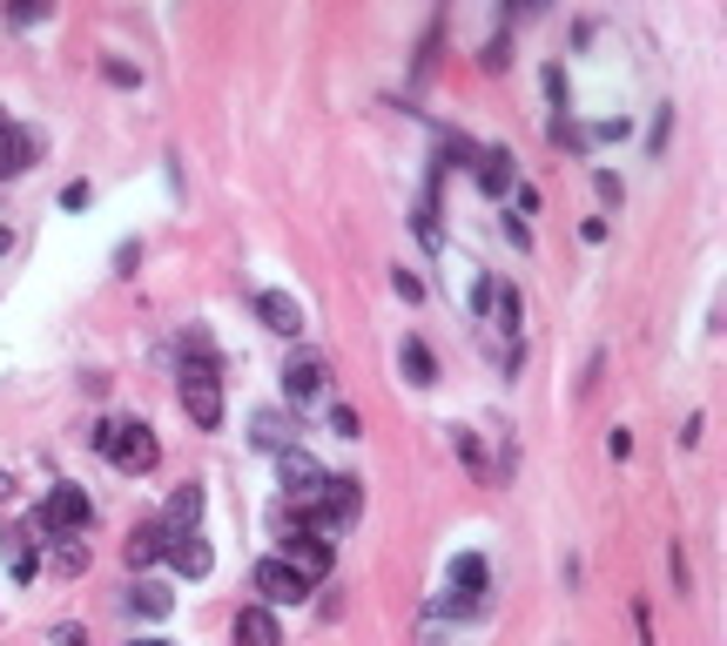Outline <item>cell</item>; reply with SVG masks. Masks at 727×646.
<instances>
[{
  "label": "cell",
  "instance_id": "4fadbf2b",
  "mask_svg": "<svg viewBox=\"0 0 727 646\" xmlns=\"http://www.w3.org/2000/svg\"><path fill=\"white\" fill-rule=\"evenodd\" d=\"M471 176H478V189H485V196H506V189H512V155H506V148H478Z\"/></svg>",
  "mask_w": 727,
  "mask_h": 646
},
{
  "label": "cell",
  "instance_id": "5b68a950",
  "mask_svg": "<svg viewBox=\"0 0 727 646\" xmlns=\"http://www.w3.org/2000/svg\"><path fill=\"white\" fill-rule=\"evenodd\" d=\"M41 525H0V559H8V573H14V586H34V573H41Z\"/></svg>",
  "mask_w": 727,
  "mask_h": 646
},
{
  "label": "cell",
  "instance_id": "7402d4cb",
  "mask_svg": "<svg viewBox=\"0 0 727 646\" xmlns=\"http://www.w3.org/2000/svg\"><path fill=\"white\" fill-rule=\"evenodd\" d=\"M331 431H337V438H357V431H364V418L351 411V404H337V411H331Z\"/></svg>",
  "mask_w": 727,
  "mask_h": 646
},
{
  "label": "cell",
  "instance_id": "52a82bcc",
  "mask_svg": "<svg viewBox=\"0 0 727 646\" xmlns=\"http://www.w3.org/2000/svg\"><path fill=\"white\" fill-rule=\"evenodd\" d=\"M283 565L303 580V586H316L323 573H331V539H316V532H303V539H283Z\"/></svg>",
  "mask_w": 727,
  "mask_h": 646
},
{
  "label": "cell",
  "instance_id": "603a6c76",
  "mask_svg": "<svg viewBox=\"0 0 727 646\" xmlns=\"http://www.w3.org/2000/svg\"><path fill=\"white\" fill-rule=\"evenodd\" d=\"M102 74H108V81H115V88H135V81H142V74H135V67H128V61H102Z\"/></svg>",
  "mask_w": 727,
  "mask_h": 646
},
{
  "label": "cell",
  "instance_id": "4316f807",
  "mask_svg": "<svg viewBox=\"0 0 727 646\" xmlns=\"http://www.w3.org/2000/svg\"><path fill=\"white\" fill-rule=\"evenodd\" d=\"M135 263H142V242H122V250H115V270L135 277Z\"/></svg>",
  "mask_w": 727,
  "mask_h": 646
},
{
  "label": "cell",
  "instance_id": "d4e9b609",
  "mask_svg": "<svg viewBox=\"0 0 727 646\" xmlns=\"http://www.w3.org/2000/svg\"><path fill=\"white\" fill-rule=\"evenodd\" d=\"M391 283H397V296H404V303H418V296H425V283H418V277H412V270H397V277H391Z\"/></svg>",
  "mask_w": 727,
  "mask_h": 646
},
{
  "label": "cell",
  "instance_id": "4dcf8cb0",
  "mask_svg": "<svg viewBox=\"0 0 727 646\" xmlns=\"http://www.w3.org/2000/svg\"><path fill=\"white\" fill-rule=\"evenodd\" d=\"M135 646H169V639H135Z\"/></svg>",
  "mask_w": 727,
  "mask_h": 646
},
{
  "label": "cell",
  "instance_id": "7c38bea8",
  "mask_svg": "<svg viewBox=\"0 0 727 646\" xmlns=\"http://www.w3.org/2000/svg\"><path fill=\"white\" fill-rule=\"evenodd\" d=\"M236 646H283V626L270 606H242L236 613Z\"/></svg>",
  "mask_w": 727,
  "mask_h": 646
},
{
  "label": "cell",
  "instance_id": "484cf974",
  "mask_svg": "<svg viewBox=\"0 0 727 646\" xmlns=\"http://www.w3.org/2000/svg\"><path fill=\"white\" fill-rule=\"evenodd\" d=\"M89 196H95L89 183H67V189H61V209H89Z\"/></svg>",
  "mask_w": 727,
  "mask_h": 646
},
{
  "label": "cell",
  "instance_id": "8fae6325",
  "mask_svg": "<svg viewBox=\"0 0 727 646\" xmlns=\"http://www.w3.org/2000/svg\"><path fill=\"white\" fill-rule=\"evenodd\" d=\"M485 580H492V573H485L478 552L451 559V606H478V600H485Z\"/></svg>",
  "mask_w": 727,
  "mask_h": 646
},
{
  "label": "cell",
  "instance_id": "ba28073f",
  "mask_svg": "<svg viewBox=\"0 0 727 646\" xmlns=\"http://www.w3.org/2000/svg\"><path fill=\"white\" fill-rule=\"evenodd\" d=\"M323 377H331V364H323L316 351H290V364H283V390H290V404H310V397L323 390Z\"/></svg>",
  "mask_w": 727,
  "mask_h": 646
},
{
  "label": "cell",
  "instance_id": "9c48e42d",
  "mask_svg": "<svg viewBox=\"0 0 727 646\" xmlns=\"http://www.w3.org/2000/svg\"><path fill=\"white\" fill-rule=\"evenodd\" d=\"M257 316H263V331H277V337L303 331V303L290 290H257Z\"/></svg>",
  "mask_w": 727,
  "mask_h": 646
},
{
  "label": "cell",
  "instance_id": "277c9868",
  "mask_svg": "<svg viewBox=\"0 0 727 646\" xmlns=\"http://www.w3.org/2000/svg\"><path fill=\"white\" fill-rule=\"evenodd\" d=\"M277 478H283V506H297V512H316L323 485H331V471H323L310 451H283L277 458Z\"/></svg>",
  "mask_w": 727,
  "mask_h": 646
},
{
  "label": "cell",
  "instance_id": "5bb4252c",
  "mask_svg": "<svg viewBox=\"0 0 727 646\" xmlns=\"http://www.w3.org/2000/svg\"><path fill=\"white\" fill-rule=\"evenodd\" d=\"M196 519H202V485H183V492L169 499V512H162V532L183 539V532H196Z\"/></svg>",
  "mask_w": 727,
  "mask_h": 646
},
{
  "label": "cell",
  "instance_id": "ffe728a7",
  "mask_svg": "<svg viewBox=\"0 0 727 646\" xmlns=\"http://www.w3.org/2000/svg\"><path fill=\"white\" fill-rule=\"evenodd\" d=\"M492 316H499V331H519L526 303H519V290H512V283H499V290H492Z\"/></svg>",
  "mask_w": 727,
  "mask_h": 646
},
{
  "label": "cell",
  "instance_id": "d6986e66",
  "mask_svg": "<svg viewBox=\"0 0 727 646\" xmlns=\"http://www.w3.org/2000/svg\"><path fill=\"white\" fill-rule=\"evenodd\" d=\"M128 606H135V613H148V619H162V613H169L176 600H169V586H155V580H142V586L128 593Z\"/></svg>",
  "mask_w": 727,
  "mask_h": 646
},
{
  "label": "cell",
  "instance_id": "30bf717a",
  "mask_svg": "<svg viewBox=\"0 0 727 646\" xmlns=\"http://www.w3.org/2000/svg\"><path fill=\"white\" fill-rule=\"evenodd\" d=\"M162 559L176 565L183 580H209V565H216V552H209V539H196V532H183V539H169L162 545Z\"/></svg>",
  "mask_w": 727,
  "mask_h": 646
},
{
  "label": "cell",
  "instance_id": "7a4b0ae2",
  "mask_svg": "<svg viewBox=\"0 0 727 646\" xmlns=\"http://www.w3.org/2000/svg\"><path fill=\"white\" fill-rule=\"evenodd\" d=\"M89 445L122 471V478H142V471H155L162 465V445H155V431L148 425H115V418H102L95 431H89Z\"/></svg>",
  "mask_w": 727,
  "mask_h": 646
},
{
  "label": "cell",
  "instance_id": "9a60e30c",
  "mask_svg": "<svg viewBox=\"0 0 727 646\" xmlns=\"http://www.w3.org/2000/svg\"><path fill=\"white\" fill-rule=\"evenodd\" d=\"M397 364H404V377H412L418 390H425V384H438V357H432V344H425V337H404Z\"/></svg>",
  "mask_w": 727,
  "mask_h": 646
},
{
  "label": "cell",
  "instance_id": "f546056e",
  "mask_svg": "<svg viewBox=\"0 0 727 646\" xmlns=\"http://www.w3.org/2000/svg\"><path fill=\"white\" fill-rule=\"evenodd\" d=\"M8 499H14V478H8V471H0V506H8Z\"/></svg>",
  "mask_w": 727,
  "mask_h": 646
},
{
  "label": "cell",
  "instance_id": "f1b7e54d",
  "mask_svg": "<svg viewBox=\"0 0 727 646\" xmlns=\"http://www.w3.org/2000/svg\"><path fill=\"white\" fill-rule=\"evenodd\" d=\"M54 639H61V646H89V639H81V633H74V626H61V633H54Z\"/></svg>",
  "mask_w": 727,
  "mask_h": 646
},
{
  "label": "cell",
  "instance_id": "ac0fdd59",
  "mask_svg": "<svg viewBox=\"0 0 727 646\" xmlns=\"http://www.w3.org/2000/svg\"><path fill=\"white\" fill-rule=\"evenodd\" d=\"M54 573H67V580L89 573V539H54Z\"/></svg>",
  "mask_w": 727,
  "mask_h": 646
},
{
  "label": "cell",
  "instance_id": "6da1fadb",
  "mask_svg": "<svg viewBox=\"0 0 727 646\" xmlns=\"http://www.w3.org/2000/svg\"><path fill=\"white\" fill-rule=\"evenodd\" d=\"M189 364H183V411H189V425L196 431H216L222 425V377H216V357H209V337L196 331L189 337Z\"/></svg>",
  "mask_w": 727,
  "mask_h": 646
},
{
  "label": "cell",
  "instance_id": "83f0119b",
  "mask_svg": "<svg viewBox=\"0 0 727 646\" xmlns=\"http://www.w3.org/2000/svg\"><path fill=\"white\" fill-rule=\"evenodd\" d=\"M593 189H600V202H620V176H613V169H600Z\"/></svg>",
  "mask_w": 727,
  "mask_h": 646
},
{
  "label": "cell",
  "instance_id": "3957f363",
  "mask_svg": "<svg viewBox=\"0 0 727 646\" xmlns=\"http://www.w3.org/2000/svg\"><path fill=\"white\" fill-rule=\"evenodd\" d=\"M89 519H95V506H89L81 485H54V492L41 499V512H34V525L48 539H81V532H89Z\"/></svg>",
  "mask_w": 727,
  "mask_h": 646
},
{
  "label": "cell",
  "instance_id": "e0dca14e",
  "mask_svg": "<svg viewBox=\"0 0 727 646\" xmlns=\"http://www.w3.org/2000/svg\"><path fill=\"white\" fill-rule=\"evenodd\" d=\"M162 545H169L162 519H142V525L128 532V565H155V559H162Z\"/></svg>",
  "mask_w": 727,
  "mask_h": 646
},
{
  "label": "cell",
  "instance_id": "8992f818",
  "mask_svg": "<svg viewBox=\"0 0 727 646\" xmlns=\"http://www.w3.org/2000/svg\"><path fill=\"white\" fill-rule=\"evenodd\" d=\"M250 586L263 593L257 606H270V613H277V606H303V600H310V586H303V580L290 573V565H283V559H263V565H257V573H250Z\"/></svg>",
  "mask_w": 727,
  "mask_h": 646
},
{
  "label": "cell",
  "instance_id": "cb8c5ba5",
  "mask_svg": "<svg viewBox=\"0 0 727 646\" xmlns=\"http://www.w3.org/2000/svg\"><path fill=\"white\" fill-rule=\"evenodd\" d=\"M667 128H674V108H661V115H654V135H646V148H654V155L667 148Z\"/></svg>",
  "mask_w": 727,
  "mask_h": 646
},
{
  "label": "cell",
  "instance_id": "44dd1931",
  "mask_svg": "<svg viewBox=\"0 0 727 646\" xmlns=\"http://www.w3.org/2000/svg\"><path fill=\"white\" fill-rule=\"evenodd\" d=\"M471 162H478V148H471L465 135H451V142H445V169H471Z\"/></svg>",
  "mask_w": 727,
  "mask_h": 646
},
{
  "label": "cell",
  "instance_id": "2e32d148",
  "mask_svg": "<svg viewBox=\"0 0 727 646\" xmlns=\"http://www.w3.org/2000/svg\"><path fill=\"white\" fill-rule=\"evenodd\" d=\"M250 438H257L263 451H277V458H283V451H297V425H290L283 411H257V431H250Z\"/></svg>",
  "mask_w": 727,
  "mask_h": 646
}]
</instances>
